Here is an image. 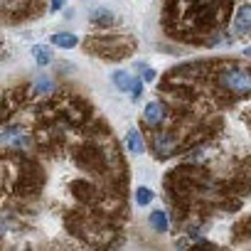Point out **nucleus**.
Segmentation results:
<instances>
[{
	"instance_id": "nucleus-1",
	"label": "nucleus",
	"mask_w": 251,
	"mask_h": 251,
	"mask_svg": "<svg viewBox=\"0 0 251 251\" xmlns=\"http://www.w3.org/2000/svg\"><path fill=\"white\" fill-rule=\"evenodd\" d=\"M219 86L236 96H249L251 94V72L244 67H226L219 72Z\"/></svg>"
},
{
	"instance_id": "nucleus-2",
	"label": "nucleus",
	"mask_w": 251,
	"mask_h": 251,
	"mask_svg": "<svg viewBox=\"0 0 251 251\" xmlns=\"http://www.w3.org/2000/svg\"><path fill=\"white\" fill-rule=\"evenodd\" d=\"M3 146L25 151V148H30V136H27V131L18 128V126H8V128H3Z\"/></svg>"
},
{
	"instance_id": "nucleus-3",
	"label": "nucleus",
	"mask_w": 251,
	"mask_h": 251,
	"mask_svg": "<svg viewBox=\"0 0 251 251\" xmlns=\"http://www.w3.org/2000/svg\"><path fill=\"white\" fill-rule=\"evenodd\" d=\"M153 148H155V153H158L160 158L170 155V153L175 151V136L168 133V131H158V133L153 136Z\"/></svg>"
},
{
	"instance_id": "nucleus-4",
	"label": "nucleus",
	"mask_w": 251,
	"mask_h": 251,
	"mask_svg": "<svg viewBox=\"0 0 251 251\" xmlns=\"http://www.w3.org/2000/svg\"><path fill=\"white\" fill-rule=\"evenodd\" d=\"M234 32L236 35H249L251 32V5H241L234 20Z\"/></svg>"
},
{
	"instance_id": "nucleus-5",
	"label": "nucleus",
	"mask_w": 251,
	"mask_h": 251,
	"mask_svg": "<svg viewBox=\"0 0 251 251\" xmlns=\"http://www.w3.org/2000/svg\"><path fill=\"white\" fill-rule=\"evenodd\" d=\"M143 116H146V121H148L151 126H158V123H163V118H165V106L158 103V101H151V103L146 106Z\"/></svg>"
},
{
	"instance_id": "nucleus-6",
	"label": "nucleus",
	"mask_w": 251,
	"mask_h": 251,
	"mask_svg": "<svg viewBox=\"0 0 251 251\" xmlns=\"http://www.w3.org/2000/svg\"><path fill=\"white\" fill-rule=\"evenodd\" d=\"M126 146H128L131 153H143V151H146V141H143V136H141L136 128L128 131V136H126Z\"/></svg>"
},
{
	"instance_id": "nucleus-7",
	"label": "nucleus",
	"mask_w": 251,
	"mask_h": 251,
	"mask_svg": "<svg viewBox=\"0 0 251 251\" xmlns=\"http://www.w3.org/2000/svg\"><path fill=\"white\" fill-rule=\"evenodd\" d=\"M113 84H116L121 91H133L136 79H133L128 72H116V74H113Z\"/></svg>"
},
{
	"instance_id": "nucleus-8",
	"label": "nucleus",
	"mask_w": 251,
	"mask_h": 251,
	"mask_svg": "<svg viewBox=\"0 0 251 251\" xmlns=\"http://www.w3.org/2000/svg\"><path fill=\"white\" fill-rule=\"evenodd\" d=\"M168 214L163 212V209H155L153 214H151V226L155 229V231H168Z\"/></svg>"
},
{
	"instance_id": "nucleus-9",
	"label": "nucleus",
	"mask_w": 251,
	"mask_h": 251,
	"mask_svg": "<svg viewBox=\"0 0 251 251\" xmlns=\"http://www.w3.org/2000/svg\"><path fill=\"white\" fill-rule=\"evenodd\" d=\"M52 42H54L57 47H64V50H72V47H76V37H74L72 32H57V35L52 37Z\"/></svg>"
},
{
	"instance_id": "nucleus-10",
	"label": "nucleus",
	"mask_w": 251,
	"mask_h": 251,
	"mask_svg": "<svg viewBox=\"0 0 251 251\" xmlns=\"http://www.w3.org/2000/svg\"><path fill=\"white\" fill-rule=\"evenodd\" d=\"M32 54H35V62H37L40 67H45V64L52 62V50L45 47V45H37V47L32 50Z\"/></svg>"
},
{
	"instance_id": "nucleus-11",
	"label": "nucleus",
	"mask_w": 251,
	"mask_h": 251,
	"mask_svg": "<svg viewBox=\"0 0 251 251\" xmlns=\"http://www.w3.org/2000/svg\"><path fill=\"white\" fill-rule=\"evenodd\" d=\"M52 89H54V84H52V79H50V76H45V74H42V76H37V81H35V91H37V94H45V96H47Z\"/></svg>"
},
{
	"instance_id": "nucleus-12",
	"label": "nucleus",
	"mask_w": 251,
	"mask_h": 251,
	"mask_svg": "<svg viewBox=\"0 0 251 251\" xmlns=\"http://www.w3.org/2000/svg\"><path fill=\"white\" fill-rule=\"evenodd\" d=\"M91 20H94L96 25H103V23L111 25V23H113V15H108V10H101V8H99V10L91 13Z\"/></svg>"
},
{
	"instance_id": "nucleus-13",
	"label": "nucleus",
	"mask_w": 251,
	"mask_h": 251,
	"mask_svg": "<svg viewBox=\"0 0 251 251\" xmlns=\"http://www.w3.org/2000/svg\"><path fill=\"white\" fill-rule=\"evenodd\" d=\"M136 202H138V204H151V202H153V192H151L148 187H138V190H136Z\"/></svg>"
},
{
	"instance_id": "nucleus-14",
	"label": "nucleus",
	"mask_w": 251,
	"mask_h": 251,
	"mask_svg": "<svg viewBox=\"0 0 251 251\" xmlns=\"http://www.w3.org/2000/svg\"><path fill=\"white\" fill-rule=\"evenodd\" d=\"M141 94H143V81H141V79H136V86H133L131 96H133V99H141Z\"/></svg>"
},
{
	"instance_id": "nucleus-15",
	"label": "nucleus",
	"mask_w": 251,
	"mask_h": 251,
	"mask_svg": "<svg viewBox=\"0 0 251 251\" xmlns=\"http://www.w3.org/2000/svg\"><path fill=\"white\" fill-rule=\"evenodd\" d=\"M143 79H146V81H153V79H155V72H153L151 67H143Z\"/></svg>"
},
{
	"instance_id": "nucleus-16",
	"label": "nucleus",
	"mask_w": 251,
	"mask_h": 251,
	"mask_svg": "<svg viewBox=\"0 0 251 251\" xmlns=\"http://www.w3.org/2000/svg\"><path fill=\"white\" fill-rule=\"evenodd\" d=\"M64 5V0H52V10H59Z\"/></svg>"
},
{
	"instance_id": "nucleus-17",
	"label": "nucleus",
	"mask_w": 251,
	"mask_h": 251,
	"mask_svg": "<svg viewBox=\"0 0 251 251\" xmlns=\"http://www.w3.org/2000/svg\"><path fill=\"white\" fill-rule=\"evenodd\" d=\"M244 54H251V47H246V50H244Z\"/></svg>"
}]
</instances>
